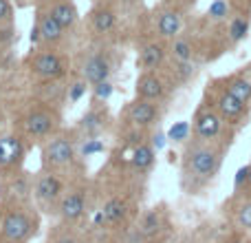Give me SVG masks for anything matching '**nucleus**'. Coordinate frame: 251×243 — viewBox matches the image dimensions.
Segmentation results:
<instances>
[{
  "label": "nucleus",
  "instance_id": "obj_1",
  "mask_svg": "<svg viewBox=\"0 0 251 243\" xmlns=\"http://www.w3.org/2000/svg\"><path fill=\"white\" fill-rule=\"evenodd\" d=\"M187 170L196 179H209L221 168V152L209 146H194L187 152Z\"/></svg>",
  "mask_w": 251,
  "mask_h": 243
},
{
  "label": "nucleus",
  "instance_id": "obj_2",
  "mask_svg": "<svg viewBox=\"0 0 251 243\" xmlns=\"http://www.w3.org/2000/svg\"><path fill=\"white\" fill-rule=\"evenodd\" d=\"M0 232L7 243H25L35 232V221L25 210H9L0 223Z\"/></svg>",
  "mask_w": 251,
  "mask_h": 243
},
{
  "label": "nucleus",
  "instance_id": "obj_3",
  "mask_svg": "<svg viewBox=\"0 0 251 243\" xmlns=\"http://www.w3.org/2000/svg\"><path fill=\"white\" fill-rule=\"evenodd\" d=\"M57 124H60V115H57V111L47 109V106H40V109L29 111V113L25 115V120H22V128H25V133L33 139L49 137L51 133H55Z\"/></svg>",
  "mask_w": 251,
  "mask_h": 243
},
{
  "label": "nucleus",
  "instance_id": "obj_4",
  "mask_svg": "<svg viewBox=\"0 0 251 243\" xmlns=\"http://www.w3.org/2000/svg\"><path fill=\"white\" fill-rule=\"evenodd\" d=\"M42 159L47 168H64L75 159V146L71 139L66 137H53L51 142L44 146Z\"/></svg>",
  "mask_w": 251,
  "mask_h": 243
},
{
  "label": "nucleus",
  "instance_id": "obj_5",
  "mask_svg": "<svg viewBox=\"0 0 251 243\" xmlns=\"http://www.w3.org/2000/svg\"><path fill=\"white\" fill-rule=\"evenodd\" d=\"M33 192H35V199H38L40 204L47 206V208H53V206H60L62 197H64L62 195V192H64V186H62L57 175L42 173L38 179H35Z\"/></svg>",
  "mask_w": 251,
  "mask_h": 243
},
{
  "label": "nucleus",
  "instance_id": "obj_6",
  "mask_svg": "<svg viewBox=\"0 0 251 243\" xmlns=\"http://www.w3.org/2000/svg\"><path fill=\"white\" fill-rule=\"evenodd\" d=\"M31 69L33 73L38 75L40 80H47V82H55L64 75L66 66H64V60H62L57 53L53 51H42L31 60Z\"/></svg>",
  "mask_w": 251,
  "mask_h": 243
},
{
  "label": "nucleus",
  "instance_id": "obj_7",
  "mask_svg": "<svg viewBox=\"0 0 251 243\" xmlns=\"http://www.w3.org/2000/svg\"><path fill=\"white\" fill-rule=\"evenodd\" d=\"M223 122L225 120L216 111L199 109V113L194 118V135L199 139H203V142H212V139H216L223 133Z\"/></svg>",
  "mask_w": 251,
  "mask_h": 243
},
{
  "label": "nucleus",
  "instance_id": "obj_8",
  "mask_svg": "<svg viewBox=\"0 0 251 243\" xmlns=\"http://www.w3.org/2000/svg\"><path fill=\"white\" fill-rule=\"evenodd\" d=\"M108 75H110V62L106 56H101V53H91V56L84 58V62H82L84 82L95 87V84L108 82Z\"/></svg>",
  "mask_w": 251,
  "mask_h": 243
},
{
  "label": "nucleus",
  "instance_id": "obj_9",
  "mask_svg": "<svg viewBox=\"0 0 251 243\" xmlns=\"http://www.w3.org/2000/svg\"><path fill=\"white\" fill-rule=\"evenodd\" d=\"M57 213L64 221H77V219L84 217L86 213V197H84L82 190H71L62 197L60 206H57Z\"/></svg>",
  "mask_w": 251,
  "mask_h": 243
},
{
  "label": "nucleus",
  "instance_id": "obj_10",
  "mask_svg": "<svg viewBox=\"0 0 251 243\" xmlns=\"http://www.w3.org/2000/svg\"><path fill=\"white\" fill-rule=\"evenodd\" d=\"M156 118H159V109H156V104L150 100H141V97H139V100L132 102L128 109L130 124L139 126V128H146V126L154 124Z\"/></svg>",
  "mask_w": 251,
  "mask_h": 243
},
{
  "label": "nucleus",
  "instance_id": "obj_11",
  "mask_svg": "<svg viewBox=\"0 0 251 243\" xmlns=\"http://www.w3.org/2000/svg\"><path fill=\"white\" fill-rule=\"evenodd\" d=\"M216 106H218L221 118L227 120V122H238V120H243L245 115H247V106H245L238 97L231 95L227 89H223L221 91V95H218V100H216Z\"/></svg>",
  "mask_w": 251,
  "mask_h": 243
},
{
  "label": "nucleus",
  "instance_id": "obj_12",
  "mask_svg": "<svg viewBox=\"0 0 251 243\" xmlns=\"http://www.w3.org/2000/svg\"><path fill=\"white\" fill-rule=\"evenodd\" d=\"M181 29H183V20H181V13L178 11L165 9V11L159 13V18H156V31H159L161 38L174 40V38H178Z\"/></svg>",
  "mask_w": 251,
  "mask_h": 243
},
{
  "label": "nucleus",
  "instance_id": "obj_13",
  "mask_svg": "<svg viewBox=\"0 0 251 243\" xmlns=\"http://www.w3.org/2000/svg\"><path fill=\"white\" fill-rule=\"evenodd\" d=\"M163 82H161L159 75H154L152 71H146V73H141V78L137 80V95L141 97V100H159V97H163Z\"/></svg>",
  "mask_w": 251,
  "mask_h": 243
},
{
  "label": "nucleus",
  "instance_id": "obj_14",
  "mask_svg": "<svg viewBox=\"0 0 251 243\" xmlns=\"http://www.w3.org/2000/svg\"><path fill=\"white\" fill-rule=\"evenodd\" d=\"M25 155V146L18 137H0V168L16 166Z\"/></svg>",
  "mask_w": 251,
  "mask_h": 243
},
{
  "label": "nucleus",
  "instance_id": "obj_15",
  "mask_svg": "<svg viewBox=\"0 0 251 243\" xmlns=\"http://www.w3.org/2000/svg\"><path fill=\"white\" fill-rule=\"evenodd\" d=\"M163 58H165L163 44L150 42L141 49V53H139V66H141L143 71H154L163 64Z\"/></svg>",
  "mask_w": 251,
  "mask_h": 243
},
{
  "label": "nucleus",
  "instance_id": "obj_16",
  "mask_svg": "<svg viewBox=\"0 0 251 243\" xmlns=\"http://www.w3.org/2000/svg\"><path fill=\"white\" fill-rule=\"evenodd\" d=\"M38 29H40V38H42L44 42H51V44L60 42L62 35H64V27H62L51 13H42V16H40Z\"/></svg>",
  "mask_w": 251,
  "mask_h": 243
},
{
  "label": "nucleus",
  "instance_id": "obj_17",
  "mask_svg": "<svg viewBox=\"0 0 251 243\" xmlns=\"http://www.w3.org/2000/svg\"><path fill=\"white\" fill-rule=\"evenodd\" d=\"M49 13H51L64 29H71V27L77 22V9H75V4L71 2V0H57V2H53Z\"/></svg>",
  "mask_w": 251,
  "mask_h": 243
},
{
  "label": "nucleus",
  "instance_id": "obj_18",
  "mask_svg": "<svg viewBox=\"0 0 251 243\" xmlns=\"http://www.w3.org/2000/svg\"><path fill=\"white\" fill-rule=\"evenodd\" d=\"M126 214H128V206H126V201L119 199V197H113V199H108L104 204L100 219L106 221V223H119Z\"/></svg>",
  "mask_w": 251,
  "mask_h": 243
},
{
  "label": "nucleus",
  "instance_id": "obj_19",
  "mask_svg": "<svg viewBox=\"0 0 251 243\" xmlns=\"http://www.w3.org/2000/svg\"><path fill=\"white\" fill-rule=\"evenodd\" d=\"M225 89L234 97H238V100L243 102L245 106H251V82H249V80L236 75V78H229V82H227Z\"/></svg>",
  "mask_w": 251,
  "mask_h": 243
},
{
  "label": "nucleus",
  "instance_id": "obj_20",
  "mask_svg": "<svg viewBox=\"0 0 251 243\" xmlns=\"http://www.w3.org/2000/svg\"><path fill=\"white\" fill-rule=\"evenodd\" d=\"M132 166L137 170H148L152 164H154V148L150 144H139L132 151V157H130Z\"/></svg>",
  "mask_w": 251,
  "mask_h": 243
},
{
  "label": "nucleus",
  "instance_id": "obj_21",
  "mask_svg": "<svg viewBox=\"0 0 251 243\" xmlns=\"http://www.w3.org/2000/svg\"><path fill=\"white\" fill-rule=\"evenodd\" d=\"M91 20H93V29H95L97 33H108V31L115 29V13L106 7L95 9Z\"/></svg>",
  "mask_w": 251,
  "mask_h": 243
},
{
  "label": "nucleus",
  "instance_id": "obj_22",
  "mask_svg": "<svg viewBox=\"0 0 251 243\" xmlns=\"http://www.w3.org/2000/svg\"><path fill=\"white\" fill-rule=\"evenodd\" d=\"M161 230V217L156 210H150V213L143 214L141 223H139V232H141V237H146V239H152V237H156Z\"/></svg>",
  "mask_w": 251,
  "mask_h": 243
},
{
  "label": "nucleus",
  "instance_id": "obj_23",
  "mask_svg": "<svg viewBox=\"0 0 251 243\" xmlns=\"http://www.w3.org/2000/svg\"><path fill=\"white\" fill-rule=\"evenodd\" d=\"M170 51H172V58L176 62H192V56H194V47L187 38H174Z\"/></svg>",
  "mask_w": 251,
  "mask_h": 243
},
{
  "label": "nucleus",
  "instance_id": "obj_24",
  "mask_svg": "<svg viewBox=\"0 0 251 243\" xmlns=\"http://www.w3.org/2000/svg\"><path fill=\"white\" fill-rule=\"evenodd\" d=\"M101 122H104L101 113H97V111H91V113H86L82 118V122H79V128L86 130V135H97V130L101 128Z\"/></svg>",
  "mask_w": 251,
  "mask_h": 243
},
{
  "label": "nucleus",
  "instance_id": "obj_25",
  "mask_svg": "<svg viewBox=\"0 0 251 243\" xmlns=\"http://www.w3.org/2000/svg\"><path fill=\"white\" fill-rule=\"evenodd\" d=\"M247 33H249V20L247 18H243V16H236L234 20H231V25H229L231 40H234V42H240Z\"/></svg>",
  "mask_w": 251,
  "mask_h": 243
},
{
  "label": "nucleus",
  "instance_id": "obj_26",
  "mask_svg": "<svg viewBox=\"0 0 251 243\" xmlns=\"http://www.w3.org/2000/svg\"><path fill=\"white\" fill-rule=\"evenodd\" d=\"M187 133H190V126H187V122H176V124L170 128L168 137L172 139V142H183V139L187 137Z\"/></svg>",
  "mask_w": 251,
  "mask_h": 243
},
{
  "label": "nucleus",
  "instance_id": "obj_27",
  "mask_svg": "<svg viewBox=\"0 0 251 243\" xmlns=\"http://www.w3.org/2000/svg\"><path fill=\"white\" fill-rule=\"evenodd\" d=\"M93 91H95V97H97V100H108V97L113 95V84H110V82L95 84V87H93Z\"/></svg>",
  "mask_w": 251,
  "mask_h": 243
},
{
  "label": "nucleus",
  "instance_id": "obj_28",
  "mask_svg": "<svg viewBox=\"0 0 251 243\" xmlns=\"http://www.w3.org/2000/svg\"><path fill=\"white\" fill-rule=\"evenodd\" d=\"M84 93H86V82H75L73 87H69V102H77Z\"/></svg>",
  "mask_w": 251,
  "mask_h": 243
},
{
  "label": "nucleus",
  "instance_id": "obj_29",
  "mask_svg": "<svg viewBox=\"0 0 251 243\" xmlns=\"http://www.w3.org/2000/svg\"><path fill=\"white\" fill-rule=\"evenodd\" d=\"M238 219H240V223H243L245 228H251V201H249V204H245L243 208H240Z\"/></svg>",
  "mask_w": 251,
  "mask_h": 243
},
{
  "label": "nucleus",
  "instance_id": "obj_30",
  "mask_svg": "<svg viewBox=\"0 0 251 243\" xmlns=\"http://www.w3.org/2000/svg\"><path fill=\"white\" fill-rule=\"evenodd\" d=\"M11 13H13L11 2H9V0H0V22L9 20V18H11Z\"/></svg>",
  "mask_w": 251,
  "mask_h": 243
},
{
  "label": "nucleus",
  "instance_id": "obj_31",
  "mask_svg": "<svg viewBox=\"0 0 251 243\" xmlns=\"http://www.w3.org/2000/svg\"><path fill=\"white\" fill-rule=\"evenodd\" d=\"M247 177H249V166H245V168H240V170H238V175H236L234 186H236V188H240L243 183H247Z\"/></svg>",
  "mask_w": 251,
  "mask_h": 243
},
{
  "label": "nucleus",
  "instance_id": "obj_32",
  "mask_svg": "<svg viewBox=\"0 0 251 243\" xmlns=\"http://www.w3.org/2000/svg\"><path fill=\"white\" fill-rule=\"evenodd\" d=\"M101 144L97 142V139H88V144L84 146V155H91V152H95V151H101Z\"/></svg>",
  "mask_w": 251,
  "mask_h": 243
},
{
  "label": "nucleus",
  "instance_id": "obj_33",
  "mask_svg": "<svg viewBox=\"0 0 251 243\" xmlns=\"http://www.w3.org/2000/svg\"><path fill=\"white\" fill-rule=\"evenodd\" d=\"M47 243H75L73 237H69V235H60V237H53V239H49Z\"/></svg>",
  "mask_w": 251,
  "mask_h": 243
},
{
  "label": "nucleus",
  "instance_id": "obj_34",
  "mask_svg": "<svg viewBox=\"0 0 251 243\" xmlns=\"http://www.w3.org/2000/svg\"><path fill=\"white\" fill-rule=\"evenodd\" d=\"M38 40H42L40 38V29L38 27H33V31H31V42H38Z\"/></svg>",
  "mask_w": 251,
  "mask_h": 243
},
{
  "label": "nucleus",
  "instance_id": "obj_35",
  "mask_svg": "<svg viewBox=\"0 0 251 243\" xmlns=\"http://www.w3.org/2000/svg\"><path fill=\"white\" fill-rule=\"evenodd\" d=\"M247 183L251 186V166H249V177H247Z\"/></svg>",
  "mask_w": 251,
  "mask_h": 243
},
{
  "label": "nucleus",
  "instance_id": "obj_36",
  "mask_svg": "<svg viewBox=\"0 0 251 243\" xmlns=\"http://www.w3.org/2000/svg\"><path fill=\"white\" fill-rule=\"evenodd\" d=\"M176 2H192V0H176Z\"/></svg>",
  "mask_w": 251,
  "mask_h": 243
},
{
  "label": "nucleus",
  "instance_id": "obj_37",
  "mask_svg": "<svg viewBox=\"0 0 251 243\" xmlns=\"http://www.w3.org/2000/svg\"><path fill=\"white\" fill-rule=\"evenodd\" d=\"M240 243H247V241H240Z\"/></svg>",
  "mask_w": 251,
  "mask_h": 243
}]
</instances>
